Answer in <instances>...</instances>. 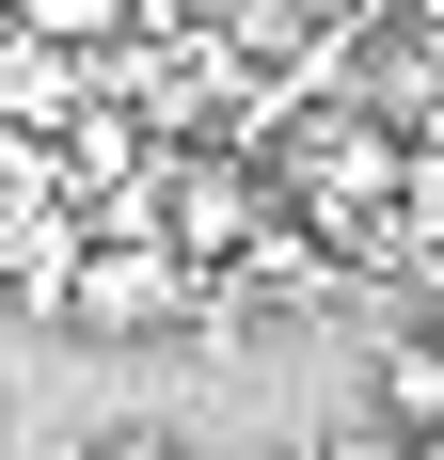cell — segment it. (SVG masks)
<instances>
[{"mask_svg":"<svg viewBox=\"0 0 444 460\" xmlns=\"http://www.w3.org/2000/svg\"><path fill=\"white\" fill-rule=\"evenodd\" d=\"M80 460H191L175 429H111V445H80Z\"/></svg>","mask_w":444,"mask_h":460,"instance_id":"52a82bcc","label":"cell"},{"mask_svg":"<svg viewBox=\"0 0 444 460\" xmlns=\"http://www.w3.org/2000/svg\"><path fill=\"white\" fill-rule=\"evenodd\" d=\"M397 238H413V254H444V143H413V159H397Z\"/></svg>","mask_w":444,"mask_h":460,"instance_id":"8992f818","label":"cell"},{"mask_svg":"<svg viewBox=\"0 0 444 460\" xmlns=\"http://www.w3.org/2000/svg\"><path fill=\"white\" fill-rule=\"evenodd\" d=\"M64 318L80 333H175V318H207V286H191L159 238H80V254H64Z\"/></svg>","mask_w":444,"mask_h":460,"instance_id":"6da1fadb","label":"cell"},{"mask_svg":"<svg viewBox=\"0 0 444 460\" xmlns=\"http://www.w3.org/2000/svg\"><path fill=\"white\" fill-rule=\"evenodd\" d=\"M397 159H413V143H381L365 111H302V128H286V190H302L317 223H333V207H365V190L397 207Z\"/></svg>","mask_w":444,"mask_h":460,"instance_id":"3957f363","label":"cell"},{"mask_svg":"<svg viewBox=\"0 0 444 460\" xmlns=\"http://www.w3.org/2000/svg\"><path fill=\"white\" fill-rule=\"evenodd\" d=\"M381 429L444 445V349H429V333H413V349H381Z\"/></svg>","mask_w":444,"mask_h":460,"instance_id":"277c9868","label":"cell"},{"mask_svg":"<svg viewBox=\"0 0 444 460\" xmlns=\"http://www.w3.org/2000/svg\"><path fill=\"white\" fill-rule=\"evenodd\" d=\"M128 16H143V0H16V32H32V48H111Z\"/></svg>","mask_w":444,"mask_h":460,"instance_id":"5b68a950","label":"cell"},{"mask_svg":"<svg viewBox=\"0 0 444 460\" xmlns=\"http://www.w3.org/2000/svg\"><path fill=\"white\" fill-rule=\"evenodd\" d=\"M429 349H444V333H429Z\"/></svg>","mask_w":444,"mask_h":460,"instance_id":"ba28073f","label":"cell"},{"mask_svg":"<svg viewBox=\"0 0 444 460\" xmlns=\"http://www.w3.org/2000/svg\"><path fill=\"white\" fill-rule=\"evenodd\" d=\"M143 207H159V254H175L191 286H222V270H238V254L270 238V190L238 175V159H175V175L143 190Z\"/></svg>","mask_w":444,"mask_h":460,"instance_id":"7a4b0ae2","label":"cell"}]
</instances>
